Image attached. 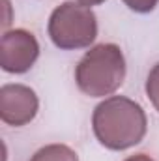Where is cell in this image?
I'll use <instances>...</instances> for the list:
<instances>
[{
    "label": "cell",
    "mask_w": 159,
    "mask_h": 161,
    "mask_svg": "<svg viewBox=\"0 0 159 161\" xmlns=\"http://www.w3.org/2000/svg\"><path fill=\"white\" fill-rule=\"evenodd\" d=\"M92 127L97 141L111 150H125L146 135V114L129 97L112 96L94 109Z\"/></svg>",
    "instance_id": "1"
},
{
    "label": "cell",
    "mask_w": 159,
    "mask_h": 161,
    "mask_svg": "<svg viewBox=\"0 0 159 161\" xmlns=\"http://www.w3.org/2000/svg\"><path fill=\"white\" fill-rule=\"evenodd\" d=\"M157 2L159 0H123V4L129 9L137 11V13H148V11H152L157 6Z\"/></svg>",
    "instance_id": "8"
},
{
    "label": "cell",
    "mask_w": 159,
    "mask_h": 161,
    "mask_svg": "<svg viewBox=\"0 0 159 161\" xmlns=\"http://www.w3.org/2000/svg\"><path fill=\"white\" fill-rule=\"evenodd\" d=\"M146 94L152 101V105L159 111V64L152 68V71L148 73L146 79Z\"/></svg>",
    "instance_id": "7"
},
{
    "label": "cell",
    "mask_w": 159,
    "mask_h": 161,
    "mask_svg": "<svg viewBox=\"0 0 159 161\" xmlns=\"http://www.w3.org/2000/svg\"><path fill=\"white\" fill-rule=\"evenodd\" d=\"M80 4H84V6H88V8H90V6H97V4H103V2H105V0H79Z\"/></svg>",
    "instance_id": "10"
},
{
    "label": "cell",
    "mask_w": 159,
    "mask_h": 161,
    "mask_svg": "<svg viewBox=\"0 0 159 161\" xmlns=\"http://www.w3.org/2000/svg\"><path fill=\"white\" fill-rule=\"evenodd\" d=\"M30 161H79V156L66 144H49L40 148Z\"/></svg>",
    "instance_id": "6"
},
{
    "label": "cell",
    "mask_w": 159,
    "mask_h": 161,
    "mask_svg": "<svg viewBox=\"0 0 159 161\" xmlns=\"http://www.w3.org/2000/svg\"><path fill=\"white\" fill-rule=\"evenodd\" d=\"M40 56V43L32 32L15 28L0 40V66L8 73L28 71Z\"/></svg>",
    "instance_id": "4"
},
{
    "label": "cell",
    "mask_w": 159,
    "mask_h": 161,
    "mask_svg": "<svg viewBox=\"0 0 159 161\" xmlns=\"http://www.w3.org/2000/svg\"><path fill=\"white\" fill-rule=\"evenodd\" d=\"M38 96L25 84H4L0 88V118L8 125H26L38 114Z\"/></svg>",
    "instance_id": "5"
},
{
    "label": "cell",
    "mask_w": 159,
    "mask_h": 161,
    "mask_svg": "<svg viewBox=\"0 0 159 161\" xmlns=\"http://www.w3.org/2000/svg\"><path fill=\"white\" fill-rule=\"evenodd\" d=\"M125 161H154L150 156H146V154H137V156H131V158H127Z\"/></svg>",
    "instance_id": "9"
},
{
    "label": "cell",
    "mask_w": 159,
    "mask_h": 161,
    "mask_svg": "<svg viewBox=\"0 0 159 161\" xmlns=\"http://www.w3.org/2000/svg\"><path fill=\"white\" fill-rule=\"evenodd\" d=\"M125 79V58L118 45L99 43L77 64L75 80L80 92L90 97H103L116 92Z\"/></svg>",
    "instance_id": "2"
},
{
    "label": "cell",
    "mask_w": 159,
    "mask_h": 161,
    "mask_svg": "<svg viewBox=\"0 0 159 161\" xmlns=\"http://www.w3.org/2000/svg\"><path fill=\"white\" fill-rule=\"evenodd\" d=\"M49 36L56 47L66 51L88 47L97 38L96 13L80 2H64L51 13Z\"/></svg>",
    "instance_id": "3"
}]
</instances>
